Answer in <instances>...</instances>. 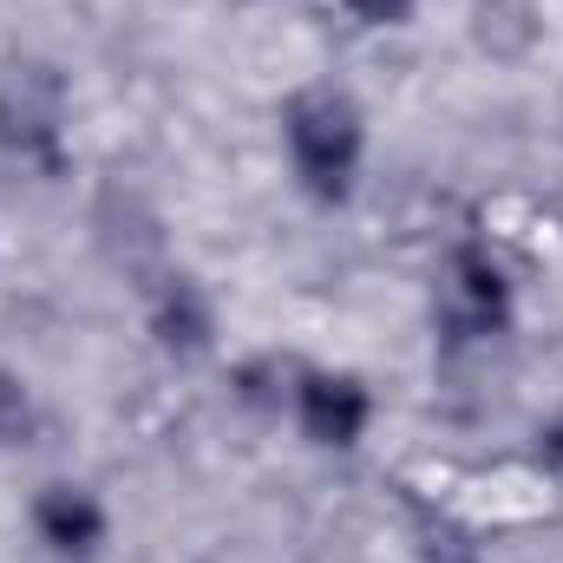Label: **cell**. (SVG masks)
Segmentation results:
<instances>
[{
    "mask_svg": "<svg viewBox=\"0 0 563 563\" xmlns=\"http://www.w3.org/2000/svg\"><path fill=\"white\" fill-rule=\"evenodd\" d=\"M276 151L282 170L295 184V197L308 210H347L367 190V164H374V125L367 106L347 86L308 79L276 106Z\"/></svg>",
    "mask_w": 563,
    "mask_h": 563,
    "instance_id": "6da1fadb",
    "label": "cell"
},
{
    "mask_svg": "<svg viewBox=\"0 0 563 563\" xmlns=\"http://www.w3.org/2000/svg\"><path fill=\"white\" fill-rule=\"evenodd\" d=\"M525 321V288L518 269L505 263L498 243L485 236H459L445 243L439 269H432V334L452 354H492L518 334Z\"/></svg>",
    "mask_w": 563,
    "mask_h": 563,
    "instance_id": "7a4b0ae2",
    "label": "cell"
},
{
    "mask_svg": "<svg viewBox=\"0 0 563 563\" xmlns=\"http://www.w3.org/2000/svg\"><path fill=\"white\" fill-rule=\"evenodd\" d=\"M0 157L33 184L73 170V86L40 53H0Z\"/></svg>",
    "mask_w": 563,
    "mask_h": 563,
    "instance_id": "3957f363",
    "label": "cell"
},
{
    "mask_svg": "<svg viewBox=\"0 0 563 563\" xmlns=\"http://www.w3.org/2000/svg\"><path fill=\"white\" fill-rule=\"evenodd\" d=\"M295 439L321 459H354L374 426H380V394L367 374L354 367H334V361H301L295 367V394H288V413Z\"/></svg>",
    "mask_w": 563,
    "mask_h": 563,
    "instance_id": "277c9868",
    "label": "cell"
},
{
    "mask_svg": "<svg viewBox=\"0 0 563 563\" xmlns=\"http://www.w3.org/2000/svg\"><path fill=\"white\" fill-rule=\"evenodd\" d=\"M139 321L151 354L170 361V367H203V361L223 354V301L184 263H157L139 282Z\"/></svg>",
    "mask_w": 563,
    "mask_h": 563,
    "instance_id": "5b68a950",
    "label": "cell"
},
{
    "mask_svg": "<svg viewBox=\"0 0 563 563\" xmlns=\"http://www.w3.org/2000/svg\"><path fill=\"white\" fill-rule=\"evenodd\" d=\"M26 538L46 563H106L119 518L92 478H46L26 498Z\"/></svg>",
    "mask_w": 563,
    "mask_h": 563,
    "instance_id": "8992f818",
    "label": "cell"
},
{
    "mask_svg": "<svg viewBox=\"0 0 563 563\" xmlns=\"http://www.w3.org/2000/svg\"><path fill=\"white\" fill-rule=\"evenodd\" d=\"M465 40L478 59L518 73L544 53L551 40V20H544V0H472L465 7Z\"/></svg>",
    "mask_w": 563,
    "mask_h": 563,
    "instance_id": "52a82bcc",
    "label": "cell"
},
{
    "mask_svg": "<svg viewBox=\"0 0 563 563\" xmlns=\"http://www.w3.org/2000/svg\"><path fill=\"white\" fill-rule=\"evenodd\" d=\"M400 525H407V551L413 563H492L478 525L445 505L439 492H420V485H400Z\"/></svg>",
    "mask_w": 563,
    "mask_h": 563,
    "instance_id": "ba28073f",
    "label": "cell"
},
{
    "mask_svg": "<svg viewBox=\"0 0 563 563\" xmlns=\"http://www.w3.org/2000/svg\"><path fill=\"white\" fill-rule=\"evenodd\" d=\"M295 367L301 361L295 354H276V347L230 361V400L243 413H256V420H282L288 413V394H295Z\"/></svg>",
    "mask_w": 563,
    "mask_h": 563,
    "instance_id": "9c48e42d",
    "label": "cell"
},
{
    "mask_svg": "<svg viewBox=\"0 0 563 563\" xmlns=\"http://www.w3.org/2000/svg\"><path fill=\"white\" fill-rule=\"evenodd\" d=\"M46 432V407L20 367H0V452H26Z\"/></svg>",
    "mask_w": 563,
    "mask_h": 563,
    "instance_id": "30bf717a",
    "label": "cell"
},
{
    "mask_svg": "<svg viewBox=\"0 0 563 563\" xmlns=\"http://www.w3.org/2000/svg\"><path fill=\"white\" fill-rule=\"evenodd\" d=\"M354 26H367V33H400V26H413L420 20V0H334Z\"/></svg>",
    "mask_w": 563,
    "mask_h": 563,
    "instance_id": "8fae6325",
    "label": "cell"
},
{
    "mask_svg": "<svg viewBox=\"0 0 563 563\" xmlns=\"http://www.w3.org/2000/svg\"><path fill=\"white\" fill-rule=\"evenodd\" d=\"M531 465H538V472L563 492V407L531 426Z\"/></svg>",
    "mask_w": 563,
    "mask_h": 563,
    "instance_id": "7c38bea8",
    "label": "cell"
}]
</instances>
